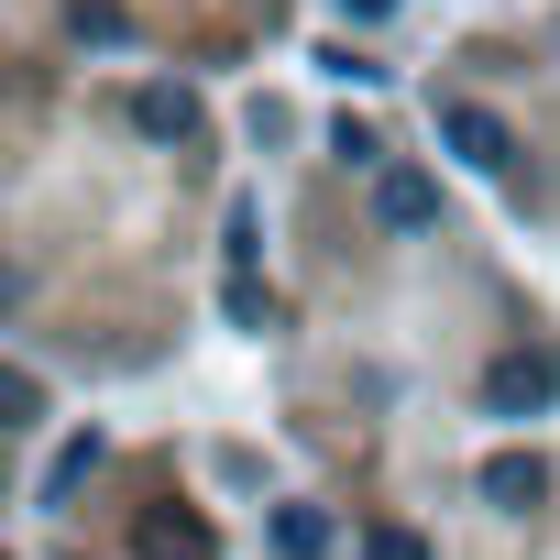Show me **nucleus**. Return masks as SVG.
I'll use <instances>...</instances> for the list:
<instances>
[{"instance_id": "0eeeda50", "label": "nucleus", "mask_w": 560, "mask_h": 560, "mask_svg": "<svg viewBox=\"0 0 560 560\" xmlns=\"http://www.w3.org/2000/svg\"><path fill=\"white\" fill-rule=\"evenodd\" d=\"M275 538H287V549H298V560H319V538H330V527H319V516H308V505H287V527H275Z\"/></svg>"}, {"instance_id": "6e6552de", "label": "nucleus", "mask_w": 560, "mask_h": 560, "mask_svg": "<svg viewBox=\"0 0 560 560\" xmlns=\"http://www.w3.org/2000/svg\"><path fill=\"white\" fill-rule=\"evenodd\" d=\"M330 154H341V165H385V143H374L363 121H341V132H330Z\"/></svg>"}, {"instance_id": "39448f33", "label": "nucleus", "mask_w": 560, "mask_h": 560, "mask_svg": "<svg viewBox=\"0 0 560 560\" xmlns=\"http://www.w3.org/2000/svg\"><path fill=\"white\" fill-rule=\"evenodd\" d=\"M132 121H143L154 143H187V121H198V100H187V89H132Z\"/></svg>"}, {"instance_id": "20e7f679", "label": "nucleus", "mask_w": 560, "mask_h": 560, "mask_svg": "<svg viewBox=\"0 0 560 560\" xmlns=\"http://www.w3.org/2000/svg\"><path fill=\"white\" fill-rule=\"evenodd\" d=\"M483 494H494L505 516H527V505L549 494V472H538V451H494V462H483Z\"/></svg>"}, {"instance_id": "7ed1b4c3", "label": "nucleus", "mask_w": 560, "mask_h": 560, "mask_svg": "<svg viewBox=\"0 0 560 560\" xmlns=\"http://www.w3.org/2000/svg\"><path fill=\"white\" fill-rule=\"evenodd\" d=\"M374 220H385V231H429V220H440V187H429L418 165H385V176H374Z\"/></svg>"}, {"instance_id": "f03ea898", "label": "nucleus", "mask_w": 560, "mask_h": 560, "mask_svg": "<svg viewBox=\"0 0 560 560\" xmlns=\"http://www.w3.org/2000/svg\"><path fill=\"white\" fill-rule=\"evenodd\" d=\"M483 396H494V418H538V407L560 396V363H549V352H516V363L483 374Z\"/></svg>"}, {"instance_id": "1a4fd4ad", "label": "nucleus", "mask_w": 560, "mask_h": 560, "mask_svg": "<svg viewBox=\"0 0 560 560\" xmlns=\"http://www.w3.org/2000/svg\"><path fill=\"white\" fill-rule=\"evenodd\" d=\"M363 560H429V538H407V527H374V538H363Z\"/></svg>"}, {"instance_id": "f257e3e1", "label": "nucleus", "mask_w": 560, "mask_h": 560, "mask_svg": "<svg viewBox=\"0 0 560 560\" xmlns=\"http://www.w3.org/2000/svg\"><path fill=\"white\" fill-rule=\"evenodd\" d=\"M440 143H451L462 165H483V176H494V165L516 154V143H505V121H494L483 100H440Z\"/></svg>"}, {"instance_id": "9d476101", "label": "nucleus", "mask_w": 560, "mask_h": 560, "mask_svg": "<svg viewBox=\"0 0 560 560\" xmlns=\"http://www.w3.org/2000/svg\"><path fill=\"white\" fill-rule=\"evenodd\" d=\"M341 12H352V23H385V12H396V0H341Z\"/></svg>"}, {"instance_id": "423d86ee", "label": "nucleus", "mask_w": 560, "mask_h": 560, "mask_svg": "<svg viewBox=\"0 0 560 560\" xmlns=\"http://www.w3.org/2000/svg\"><path fill=\"white\" fill-rule=\"evenodd\" d=\"M143 560H209V527L198 516H143Z\"/></svg>"}]
</instances>
